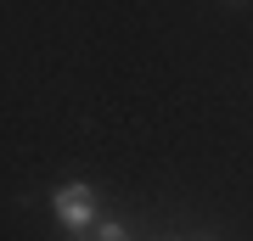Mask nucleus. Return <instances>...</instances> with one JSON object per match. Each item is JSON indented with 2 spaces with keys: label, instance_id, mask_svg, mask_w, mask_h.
Returning <instances> with one entry per match:
<instances>
[{
  "label": "nucleus",
  "instance_id": "obj_2",
  "mask_svg": "<svg viewBox=\"0 0 253 241\" xmlns=\"http://www.w3.org/2000/svg\"><path fill=\"white\" fill-rule=\"evenodd\" d=\"M96 241H129V230L118 219H96Z\"/></svg>",
  "mask_w": 253,
  "mask_h": 241
},
{
  "label": "nucleus",
  "instance_id": "obj_1",
  "mask_svg": "<svg viewBox=\"0 0 253 241\" xmlns=\"http://www.w3.org/2000/svg\"><path fill=\"white\" fill-rule=\"evenodd\" d=\"M51 213H56V224H68L73 236H84V230L101 219V202H96V191L84 185V179H68V185H56Z\"/></svg>",
  "mask_w": 253,
  "mask_h": 241
}]
</instances>
